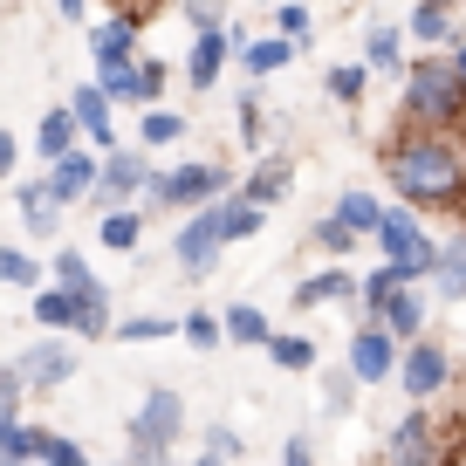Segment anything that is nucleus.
I'll list each match as a JSON object with an SVG mask.
<instances>
[{
    "instance_id": "1",
    "label": "nucleus",
    "mask_w": 466,
    "mask_h": 466,
    "mask_svg": "<svg viewBox=\"0 0 466 466\" xmlns=\"http://www.w3.org/2000/svg\"><path fill=\"white\" fill-rule=\"evenodd\" d=\"M384 186L411 206V213H460L466 219V145L460 137H419L398 131L378 145Z\"/></svg>"
},
{
    "instance_id": "2",
    "label": "nucleus",
    "mask_w": 466,
    "mask_h": 466,
    "mask_svg": "<svg viewBox=\"0 0 466 466\" xmlns=\"http://www.w3.org/2000/svg\"><path fill=\"white\" fill-rule=\"evenodd\" d=\"M398 131L419 137H466V89L452 56H419L398 76Z\"/></svg>"
},
{
    "instance_id": "3",
    "label": "nucleus",
    "mask_w": 466,
    "mask_h": 466,
    "mask_svg": "<svg viewBox=\"0 0 466 466\" xmlns=\"http://www.w3.org/2000/svg\"><path fill=\"white\" fill-rule=\"evenodd\" d=\"M219 199H233V172H227V165H206V158L158 172L151 192H145V206H158V213H186V219L206 213V206H219Z\"/></svg>"
},
{
    "instance_id": "4",
    "label": "nucleus",
    "mask_w": 466,
    "mask_h": 466,
    "mask_svg": "<svg viewBox=\"0 0 466 466\" xmlns=\"http://www.w3.org/2000/svg\"><path fill=\"white\" fill-rule=\"evenodd\" d=\"M131 460L137 466H165V452L178 446V432H186V398L178 391H145V405H131Z\"/></svg>"
},
{
    "instance_id": "5",
    "label": "nucleus",
    "mask_w": 466,
    "mask_h": 466,
    "mask_svg": "<svg viewBox=\"0 0 466 466\" xmlns=\"http://www.w3.org/2000/svg\"><path fill=\"white\" fill-rule=\"evenodd\" d=\"M378 254H384V268H398V275L411 281V289H419V281H432V268H439V240L425 233V219L411 213V206H391V213H384Z\"/></svg>"
},
{
    "instance_id": "6",
    "label": "nucleus",
    "mask_w": 466,
    "mask_h": 466,
    "mask_svg": "<svg viewBox=\"0 0 466 466\" xmlns=\"http://www.w3.org/2000/svg\"><path fill=\"white\" fill-rule=\"evenodd\" d=\"M384 466H452V439H446V411L411 405L384 439Z\"/></svg>"
},
{
    "instance_id": "7",
    "label": "nucleus",
    "mask_w": 466,
    "mask_h": 466,
    "mask_svg": "<svg viewBox=\"0 0 466 466\" xmlns=\"http://www.w3.org/2000/svg\"><path fill=\"white\" fill-rule=\"evenodd\" d=\"M398 384H405L411 405H432V398L452 384V350L439 343V336H419V343H405V357H398Z\"/></svg>"
},
{
    "instance_id": "8",
    "label": "nucleus",
    "mask_w": 466,
    "mask_h": 466,
    "mask_svg": "<svg viewBox=\"0 0 466 466\" xmlns=\"http://www.w3.org/2000/svg\"><path fill=\"white\" fill-rule=\"evenodd\" d=\"M398 357H405V343H398L384 322L364 316L357 329H350V357H343V364H350V378H357V384H391L398 378Z\"/></svg>"
},
{
    "instance_id": "9",
    "label": "nucleus",
    "mask_w": 466,
    "mask_h": 466,
    "mask_svg": "<svg viewBox=\"0 0 466 466\" xmlns=\"http://www.w3.org/2000/svg\"><path fill=\"white\" fill-rule=\"evenodd\" d=\"M219 254H227V227H219V206H206V213H192L186 227H178L172 261H178V275H213Z\"/></svg>"
},
{
    "instance_id": "10",
    "label": "nucleus",
    "mask_w": 466,
    "mask_h": 466,
    "mask_svg": "<svg viewBox=\"0 0 466 466\" xmlns=\"http://www.w3.org/2000/svg\"><path fill=\"white\" fill-rule=\"evenodd\" d=\"M151 178H158V172H151L145 151H110V158H103V186L89 192V199H96L103 213H124L131 199H145V192H151Z\"/></svg>"
},
{
    "instance_id": "11",
    "label": "nucleus",
    "mask_w": 466,
    "mask_h": 466,
    "mask_svg": "<svg viewBox=\"0 0 466 466\" xmlns=\"http://www.w3.org/2000/svg\"><path fill=\"white\" fill-rule=\"evenodd\" d=\"M15 378H21V391H62V384L76 378V343H62V336L28 343L15 357Z\"/></svg>"
},
{
    "instance_id": "12",
    "label": "nucleus",
    "mask_w": 466,
    "mask_h": 466,
    "mask_svg": "<svg viewBox=\"0 0 466 466\" xmlns=\"http://www.w3.org/2000/svg\"><path fill=\"white\" fill-rule=\"evenodd\" d=\"M69 116H76V131H83V145L96 151V158L124 151V145H116V103L103 96L96 83H76V96H69Z\"/></svg>"
},
{
    "instance_id": "13",
    "label": "nucleus",
    "mask_w": 466,
    "mask_h": 466,
    "mask_svg": "<svg viewBox=\"0 0 466 466\" xmlns=\"http://www.w3.org/2000/svg\"><path fill=\"white\" fill-rule=\"evenodd\" d=\"M96 186H103V158H96V151H83V145H76L69 158H56V165H48V192H56V206L89 199Z\"/></svg>"
},
{
    "instance_id": "14",
    "label": "nucleus",
    "mask_w": 466,
    "mask_h": 466,
    "mask_svg": "<svg viewBox=\"0 0 466 466\" xmlns=\"http://www.w3.org/2000/svg\"><path fill=\"white\" fill-rule=\"evenodd\" d=\"M233 56H240V42H233L227 28H219V35H192V48H186V83H192V89H213L219 76H227Z\"/></svg>"
},
{
    "instance_id": "15",
    "label": "nucleus",
    "mask_w": 466,
    "mask_h": 466,
    "mask_svg": "<svg viewBox=\"0 0 466 466\" xmlns=\"http://www.w3.org/2000/svg\"><path fill=\"white\" fill-rule=\"evenodd\" d=\"M289 186H295V158L268 151V158L254 165L248 178H240V199H248V206H261V213H268V206H281V199H289Z\"/></svg>"
},
{
    "instance_id": "16",
    "label": "nucleus",
    "mask_w": 466,
    "mask_h": 466,
    "mask_svg": "<svg viewBox=\"0 0 466 466\" xmlns=\"http://www.w3.org/2000/svg\"><path fill=\"white\" fill-rule=\"evenodd\" d=\"M370 322H384L398 343H419V336H425V295L405 281V289H391L378 309H370Z\"/></svg>"
},
{
    "instance_id": "17",
    "label": "nucleus",
    "mask_w": 466,
    "mask_h": 466,
    "mask_svg": "<svg viewBox=\"0 0 466 466\" xmlns=\"http://www.w3.org/2000/svg\"><path fill=\"white\" fill-rule=\"evenodd\" d=\"M15 206H21V219L35 227V240H56L62 206H56V192H48V178H15Z\"/></svg>"
},
{
    "instance_id": "18",
    "label": "nucleus",
    "mask_w": 466,
    "mask_h": 466,
    "mask_svg": "<svg viewBox=\"0 0 466 466\" xmlns=\"http://www.w3.org/2000/svg\"><path fill=\"white\" fill-rule=\"evenodd\" d=\"M137 21H96V28H89V56H96V69H110V62H137Z\"/></svg>"
},
{
    "instance_id": "19",
    "label": "nucleus",
    "mask_w": 466,
    "mask_h": 466,
    "mask_svg": "<svg viewBox=\"0 0 466 466\" xmlns=\"http://www.w3.org/2000/svg\"><path fill=\"white\" fill-rule=\"evenodd\" d=\"M384 213H391V206L378 199V192H364V186H350L343 199H336V219H343L350 233H357V240H378V227H384Z\"/></svg>"
},
{
    "instance_id": "20",
    "label": "nucleus",
    "mask_w": 466,
    "mask_h": 466,
    "mask_svg": "<svg viewBox=\"0 0 466 466\" xmlns=\"http://www.w3.org/2000/svg\"><path fill=\"white\" fill-rule=\"evenodd\" d=\"M364 281L350 275V268H322V275H309V281H295V309H329V302H343V295H357Z\"/></svg>"
},
{
    "instance_id": "21",
    "label": "nucleus",
    "mask_w": 466,
    "mask_h": 466,
    "mask_svg": "<svg viewBox=\"0 0 466 466\" xmlns=\"http://www.w3.org/2000/svg\"><path fill=\"white\" fill-rule=\"evenodd\" d=\"M405 28H411V42H425V48H446V56L460 48V15H452V7H425L419 0Z\"/></svg>"
},
{
    "instance_id": "22",
    "label": "nucleus",
    "mask_w": 466,
    "mask_h": 466,
    "mask_svg": "<svg viewBox=\"0 0 466 466\" xmlns=\"http://www.w3.org/2000/svg\"><path fill=\"white\" fill-rule=\"evenodd\" d=\"M96 336H116V316H110V289L89 281L76 295V343H96Z\"/></svg>"
},
{
    "instance_id": "23",
    "label": "nucleus",
    "mask_w": 466,
    "mask_h": 466,
    "mask_svg": "<svg viewBox=\"0 0 466 466\" xmlns=\"http://www.w3.org/2000/svg\"><path fill=\"white\" fill-rule=\"evenodd\" d=\"M219 329H227V343H240V350H268L275 343V322H268L254 302H233L227 316H219Z\"/></svg>"
},
{
    "instance_id": "24",
    "label": "nucleus",
    "mask_w": 466,
    "mask_h": 466,
    "mask_svg": "<svg viewBox=\"0 0 466 466\" xmlns=\"http://www.w3.org/2000/svg\"><path fill=\"white\" fill-rule=\"evenodd\" d=\"M432 289L446 295L452 309L466 302V233H452V240H439V268H432Z\"/></svg>"
},
{
    "instance_id": "25",
    "label": "nucleus",
    "mask_w": 466,
    "mask_h": 466,
    "mask_svg": "<svg viewBox=\"0 0 466 466\" xmlns=\"http://www.w3.org/2000/svg\"><path fill=\"white\" fill-rule=\"evenodd\" d=\"M42 446H48L42 425H21V419L0 425V466H42Z\"/></svg>"
},
{
    "instance_id": "26",
    "label": "nucleus",
    "mask_w": 466,
    "mask_h": 466,
    "mask_svg": "<svg viewBox=\"0 0 466 466\" xmlns=\"http://www.w3.org/2000/svg\"><path fill=\"white\" fill-rule=\"evenodd\" d=\"M76 137H83V131H76L69 103H56V110H48L42 124H35V151H42L48 165H56V158H69V151H76Z\"/></svg>"
},
{
    "instance_id": "27",
    "label": "nucleus",
    "mask_w": 466,
    "mask_h": 466,
    "mask_svg": "<svg viewBox=\"0 0 466 466\" xmlns=\"http://www.w3.org/2000/svg\"><path fill=\"white\" fill-rule=\"evenodd\" d=\"M364 62H370L378 76H405V42H398L391 21H370V35H364Z\"/></svg>"
},
{
    "instance_id": "28",
    "label": "nucleus",
    "mask_w": 466,
    "mask_h": 466,
    "mask_svg": "<svg viewBox=\"0 0 466 466\" xmlns=\"http://www.w3.org/2000/svg\"><path fill=\"white\" fill-rule=\"evenodd\" d=\"M35 322H42L48 336H76V295L56 289V281H48V289H35Z\"/></svg>"
},
{
    "instance_id": "29",
    "label": "nucleus",
    "mask_w": 466,
    "mask_h": 466,
    "mask_svg": "<svg viewBox=\"0 0 466 466\" xmlns=\"http://www.w3.org/2000/svg\"><path fill=\"white\" fill-rule=\"evenodd\" d=\"M186 131H192L186 116H178V110H165V103H158V110H145V116H137V151H165V145H178Z\"/></svg>"
},
{
    "instance_id": "30",
    "label": "nucleus",
    "mask_w": 466,
    "mask_h": 466,
    "mask_svg": "<svg viewBox=\"0 0 466 466\" xmlns=\"http://www.w3.org/2000/svg\"><path fill=\"white\" fill-rule=\"evenodd\" d=\"M322 89H329L336 103H350V110H357V103H364V89H370V69H364V62H329V69H322Z\"/></svg>"
},
{
    "instance_id": "31",
    "label": "nucleus",
    "mask_w": 466,
    "mask_h": 466,
    "mask_svg": "<svg viewBox=\"0 0 466 466\" xmlns=\"http://www.w3.org/2000/svg\"><path fill=\"white\" fill-rule=\"evenodd\" d=\"M0 281L7 289H48V261H35L28 248H0Z\"/></svg>"
},
{
    "instance_id": "32",
    "label": "nucleus",
    "mask_w": 466,
    "mask_h": 466,
    "mask_svg": "<svg viewBox=\"0 0 466 466\" xmlns=\"http://www.w3.org/2000/svg\"><path fill=\"white\" fill-rule=\"evenodd\" d=\"M268 364H275V370H316V343H309L302 329H275V343H268Z\"/></svg>"
},
{
    "instance_id": "33",
    "label": "nucleus",
    "mask_w": 466,
    "mask_h": 466,
    "mask_svg": "<svg viewBox=\"0 0 466 466\" xmlns=\"http://www.w3.org/2000/svg\"><path fill=\"white\" fill-rule=\"evenodd\" d=\"M289 62H295V48L281 42V35H261V42L240 48V69L248 76H275V69H289Z\"/></svg>"
},
{
    "instance_id": "34",
    "label": "nucleus",
    "mask_w": 466,
    "mask_h": 466,
    "mask_svg": "<svg viewBox=\"0 0 466 466\" xmlns=\"http://www.w3.org/2000/svg\"><path fill=\"white\" fill-rule=\"evenodd\" d=\"M137 240H145V213H137V206L103 213V248H110V254H137Z\"/></svg>"
},
{
    "instance_id": "35",
    "label": "nucleus",
    "mask_w": 466,
    "mask_h": 466,
    "mask_svg": "<svg viewBox=\"0 0 466 466\" xmlns=\"http://www.w3.org/2000/svg\"><path fill=\"white\" fill-rule=\"evenodd\" d=\"M219 227H227V248H233V240H254V233L268 227V213H261V206H248L240 192H233V199H219Z\"/></svg>"
},
{
    "instance_id": "36",
    "label": "nucleus",
    "mask_w": 466,
    "mask_h": 466,
    "mask_svg": "<svg viewBox=\"0 0 466 466\" xmlns=\"http://www.w3.org/2000/svg\"><path fill=\"white\" fill-rule=\"evenodd\" d=\"M275 35H281V42L295 48V56H302V48L316 42V15H309L302 0H289V7H275Z\"/></svg>"
},
{
    "instance_id": "37",
    "label": "nucleus",
    "mask_w": 466,
    "mask_h": 466,
    "mask_svg": "<svg viewBox=\"0 0 466 466\" xmlns=\"http://www.w3.org/2000/svg\"><path fill=\"white\" fill-rule=\"evenodd\" d=\"M48 275H56V289H69V295H83L89 281H96V275H89V261H83L76 248H56V254H48Z\"/></svg>"
},
{
    "instance_id": "38",
    "label": "nucleus",
    "mask_w": 466,
    "mask_h": 466,
    "mask_svg": "<svg viewBox=\"0 0 466 466\" xmlns=\"http://www.w3.org/2000/svg\"><path fill=\"white\" fill-rule=\"evenodd\" d=\"M116 336H124V343H165V336H178V322L172 316H124Z\"/></svg>"
},
{
    "instance_id": "39",
    "label": "nucleus",
    "mask_w": 466,
    "mask_h": 466,
    "mask_svg": "<svg viewBox=\"0 0 466 466\" xmlns=\"http://www.w3.org/2000/svg\"><path fill=\"white\" fill-rule=\"evenodd\" d=\"M350 398H357V378H350V364L322 370V411H329V419H343V411H350Z\"/></svg>"
},
{
    "instance_id": "40",
    "label": "nucleus",
    "mask_w": 466,
    "mask_h": 466,
    "mask_svg": "<svg viewBox=\"0 0 466 466\" xmlns=\"http://www.w3.org/2000/svg\"><path fill=\"white\" fill-rule=\"evenodd\" d=\"M309 248H322V254H329V261H343V254H350V248H357V233H350V227H343V219H336V213H329V219H322V227H316V233H309Z\"/></svg>"
},
{
    "instance_id": "41",
    "label": "nucleus",
    "mask_w": 466,
    "mask_h": 466,
    "mask_svg": "<svg viewBox=\"0 0 466 466\" xmlns=\"http://www.w3.org/2000/svg\"><path fill=\"white\" fill-rule=\"evenodd\" d=\"M42 466H96V460H89V446H83V439H69V432H48Z\"/></svg>"
},
{
    "instance_id": "42",
    "label": "nucleus",
    "mask_w": 466,
    "mask_h": 466,
    "mask_svg": "<svg viewBox=\"0 0 466 466\" xmlns=\"http://www.w3.org/2000/svg\"><path fill=\"white\" fill-rule=\"evenodd\" d=\"M178 329H186V343H192V350H219V343H227V329H219V316H206V309H192V316L178 322Z\"/></svg>"
},
{
    "instance_id": "43",
    "label": "nucleus",
    "mask_w": 466,
    "mask_h": 466,
    "mask_svg": "<svg viewBox=\"0 0 466 466\" xmlns=\"http://www.w3.org/2000/svg\"><path fill=\"white\" fill-rule=\"evenodd\" d=\"M206 452L227 460V466H240V460H248V439L233 432V425H206Z\"/></svg>"
},
{
    "instance_id": "44",
    "label": "nucleus",
    "mask_w": 466,
    "mask_h": 466,
    "mask_svg": "<svg viewBox=\"0 0 466 466\" xmlns=\"http://www.w3.org/2000/svg\"><path fill=\"white\" fill-rule=\"evenodd\" d=\"M192 21V35H219V21H227V0H178Z\"/></svg>"
},
{
    "instance_id": "45",
    "label": "nucleus",
    "mask_w": 466,
    "mask_h": 466,
    "mask_svg": "<svg viewBox=\"0 0 466 466\" xmlns=\"http://www.w3.org/2000/svg\"><path fill=\"white\" fill-rule=\"evenodd\" d=\"M240 145H248V151L268 145V110H261L254 96H240Z\"/></svg>"
},
{
    "instance_id": "46",
    "label": "nucleus",
    "mask_w": 466,
    "mask_h": 466,
    "mask_svg": "<svg viewBox=\"0 0 466 466\" xmlns=\"http://www.w3.org/2000/svg\"><path fill=\"white\" fill-rule=\"evenodd\" d=\"M391 289H405V275H398V268H378V275H364V289H357V302H364V316H370V309H378V302H384V295H391Z\"/></svg>"
},
{
    "instance_id": "47",
    "label": "nucleus",
    "mask_w": 466,
    "mask_h": 466,
    "mask_svg": "<svg viewBox=\"0 0 466 466\" xmlns=\"http://www.w3.org/2000/svg\"><path fill=\"white\" fill-rule=\"evenodd\" d=\"M7 419H21V378H15V364H0V425Z\"/></svg>"
},
{
    "instance_id": "48",
    "label": "nucleus",
    "mask_w": 466,
    "mask_h": 466,
    "mask_svg": "<svg viewBox=\"0 0 466 466\" xmlns=\"http://www.w3.org/2000/svg\"><path fill=\"white\" fill-rule=\"evenodd\" d=\"M281 466H316V446H309V432H295L289 446H281Z\"/></svg>"
},
{
    "instance_id": "49",
    "label": "nucleus",
    "mask_w": 466,
    "mask_h": 466,
    "mask_svg": "<svg viewBox=\"0 0 466 466\" xmlns=\"http://www.w3.org/2000/svg\"><path fill=\"white\" fill-rule=\"evenodd\" d=\"M15 165H21V137L0 131V178H15Z\"/></svg>"
},
{
    "instance_id": "50",
    "label": "nucleus",
    "mask_w": 466,
    "mask_h": 466,
    "mask_svg": "<svg viewBox=\"0 0 466 466\" xmlns=\"http://www.w3.org/2000/svg\"><path fill=\"white\" fill-rule=\"evenodd\" d=\"M83 7H89V0H56V15H62V21H83Z\"/></svg>"
},
{
    "instance_id": "51",
    "label": "nucleus",
    "mask_w": 466,
    "mask_h": 466,
    "mask_svg": "<svg viewBox=\"0 0 466 466\" xmlns=\"http://www.w3.org/2000/svg\"><path fill=\"white\" fill-rule=\"evenodd\" d=\"M452 69H460V89H466V42L452 48Z\"/></svg>"
},
{
    "instance_id": "52",
    "label": "nucleus",
    "mask_w": 466,
    "mask_h": 466,
    "mask_svg": "<svg viewBox=\"0 0 466 466\" xmlns=\"http://www.w3.org/2000/svg\"><path fill=\"white\" fill-rule=\"evenodd\" d=\"M425 7H452V15H460V7H466V0H425Z\"/></svg>"
},
{
    "instance_id": "53",
    "label": "nucleus",
    "mask_w": 466,
    "mask_h": 466,
    "mask_svg": "<svg viewBox=\"0 0 466 466\" xmlns=\"http://www.w3.org/2000/svg\"><path fill=\"white\" fill-rule=\"evenodd\" d=\"M192 466H227V460H213V452H199V460H192Z\"/></svg>"
},
{
    "instance_id": "54",
    "label": "nucleus",
    "mask_w": 466,
    "mask_h": 466,
    "mask_svg": "<svg viewBox=\"0 0 466 466\" xmlns=\"http://www.w3.org/2000/svg\"><path fill=\"white\" fill-rule=\"evenodd\" d=\"M110 466H137V460H110Z\"/></svg>"
},
{
    "instance_id": "55",
    "label": "nucleus",
    "mask_w": 466,
    "mask_h": 466,
    "mask_svg": "<svg viewBox=\"0 0 466 466\" xmlns=\"http://www.w3.org/2000/svg\"><path fill=\"white\" fill-rule=\"evenodd\" d=\"M0 7H7V0H0Z\"/></svg>"
},
{
    "instance_id": "56",
    "label": "nucleus",
    "mask_w": 466,
    "mask_h": 466,
    "mask_svg": "<svg viewBox=\"0 0 466 466\" xmlns=\"http://www.w3.org/2000/svg\"><path fill=\"white\" fill-rule=\"evenodd\" d=\"M378 466H384V460H378Z\"/></svg>"
}]
</instances>
